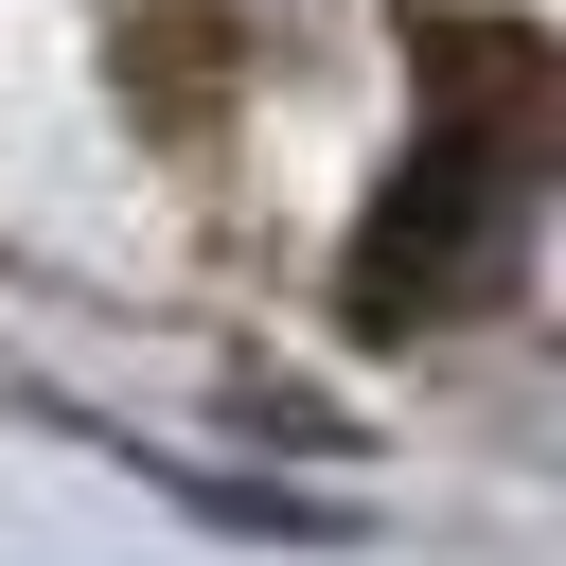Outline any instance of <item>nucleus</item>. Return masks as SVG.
<instances>
[{"mask_svg":"<svg viewBox=\"0 0 566 566\" xmlns=\"http://www.w3.org/2000/svg\"><path fill=\"white\" fill-rule=\"evenodd\" d=\"M407 71H424V124L336 265L354 336H424L460 301H495L531 265V212L566 177V53L531 18H407Z\"/></svg>","mask_w":566,"mask_h":566,"instance_id":"f257e3e1","label":"nucleus"}]
</instances>
